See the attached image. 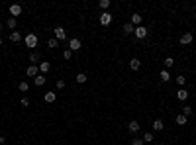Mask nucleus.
<instances>
[{
    "label": "nucleus",
    "mask_w": 196,
    "mask_h": 145,
    "mask_svg": "<svg viewBox=\"0 0 196 145\" xmlns=\"http://www.w3.org/2000/svg\"><path fill=\"white\" fill-rule=\"evenodd\" d=\"M24 43L30 49H35V47H38V43H39V39H38V35H35V33H28L24 38Z\"/></svg>",
    "instance_id": "nucleus-1"
},
{
    "label": "nucleus",
    "mask_w": 196,
    "mask_h": 145,
    "mask_svg": "<svg viewBox=\"0 0 196 145\" xmlns=\"http://www.w3.org/2000/svg\"><path fill=\"white\" fill-rule=\"evenodd\" d=\"M53 33H55V39L57 41H65V39H67V30H65V28H55V30H53Z\"/></svg>",
    "instance_id": "nucleus-2"
},
{
    "label": "nucleus",
    "mask_w": 196,
    "mask_h": 145,
    "mask_svg": "<svg viewBox=\"0 0 196 145\" xmlns=\"http://www.w3.org/2000/svg\"><path fill=\"white\" fill-rule=\"evenodd\" d=\"M81 47H83V43H81L78 38H71L69 39V49H71V51H78Z\"/></svg>",
    "instance_id": "nucleus-3"
},
{
    "label": "nucleus",
    "mask_w": 196,
    "mask_h": 145,
    "mask_svg": "<svg viewBox=\"0 0 196 145\" xmlns=\"http://www.w3.org/2000/svg\"><path fill=\"white\" fill-rule=\"evenodd\" d=\"M133 35H135L137 39L147 38V28H145V26H137V28H135V32H133Z\"/></svg>",
    "instance_id": "nucleus-4"
},
{
    "label": "nucleus",
    "mask_w": 196,
    "mask_h": 145,
    "mask_svg": "<svg viewBox=\"0 0 196 145\" xmlns=\"http://www.w3.org/2000/svg\"><path fill=\"white\" fill-rule=\"evenodd\" d=\"M100 24L102 26H110L112 24V14L110 12H102L100 14Z\"/></svg>",
    "instance_id": "nucleus-5"
},
{
    "label": "nucleus",
    "mask_w": 196,
    "mask_h": 145,
    "mask_svg": "<svg viewBox=\"0 0 196 145\" xmlns=\"http://www.w3.org/2000/svg\"><path fill=\"white\" fill-rule=\"evenodd\" d=\"M26 75H28V77H30V78H33V77H38V75H39V67H38V65H30V67H28V69H26Z\"/></svg>",
    "instance_id": "nucleus-6"
},
{
    "label": "nucleus",
    "mask_w": 196,
    "mask_h": 145,
    "mask_svg": "<svg viewBox=\"0 0 196 145\" xmlns=\"http://www.w3.org/2000/svg\"><path fill=\"white\" fill-rule=\"evenodd\" d=\"M22 14V6L20 4H12L10 6V18H18Z\"/></svg>",
    "instance_id": "nucleus-7"
},
{
    "label": "nucleus",
    "mask_w": 196,
    "mask_h": 145,
    "mask_svg": "<svg viewBox=\"0 0 196 145\" xmlns=\"http://www.w3.org/2000/svg\"><path fill=\"white\" fill-rule=\"evenodd\" d=\"M139 122H137V120H132V122H129V124H128V129H129V132H132V133H137V132H139Z\"/></svg>",
    "instance_id": "nucleus-8"
},
{
    "label": "nucleus",
    "mask_w": 196,
    "mask_h": 145,
    "mask_svg": "<svg viewBox=\"0 0 196 145\" xmlns=\"http://www.w3.org/2000/svg\"><path fill=\"white\" fill-rule=\"evenodd\" d=\"M139 67H141V61L137 59V57H132V59H129V69L132 71H139Z\"/></svg>",
    "instance_id": "nucleus-9"
},
{
    "label": "nucleus",
    "mask_w": 196,
    "mask_h": 145,
    "mask_svg": "<svg viewBox=\"0 0 196 145\" xmlns=\"http://www.w3.org/2000/svg\"><path fill=\"white\" fill-rule=\"evenodd\" d=\"M180 43H183V45H188V43H192V33H190V32L183 33V35H180Z\"/></svg>",
    "instance_id": "nucleus-10"
},
{
    "label": "nucleus",
    "mask_w": 196,
    "mask_h": 145,
    "mask_svg": "<svg viewBox=\"0 0 196 145\" xmlns=\"http://www.w3.org/2000/svg\"><path fill=\"white\" fill-rule=\"evenodd\" d=\"M43 100H45V102H49V104H51V102H55V100H57V94L49 90V92H45V94H43Z\"/></svg>",
    "instance_id": "nucleus-11"
},
{
    "label": "nucleus",
    "mask_w": 196,
    "mask_h": 145,
    "mask_svg": "<svg viewBox=\"0 0 196 145\" xmlns=\"http://www.w3.org/2000/svg\"><path fill=\"white\" fill-rule=\"evenodd\" d=\"M151 128H153V132H163V128H165V124L161 120H155L153 124H151Z\"/></svg>",
    "instance_id": "nucleus-12"
},
{
    "label": "nucleus",
    "mask_w": 196,
    "mask_h": 145,
    "mask_svg": "<svg viewBox=\"0 0 196 145\" xmlns=\"http://www.w3.org/2000/svg\"><path fill=\"white\" fill-rule=\"evenodd\" d=\"M135 32V26L132 24V22H128V24H124V33L129 35V33H133Z\"/></svg>",
    "instance_id": "nucleus-13"
},
{
    "label": "nucleus",
    "mask_w": 196,
    "mask_h": 145,
    "mask_svg": "<svg viewBox=\"0 0 196 145\" xmlns=\"http://www.w3.org/2000/svg\"><path fill=\"white\" fill-rule=\"evenodd\" d=\"M177 98H178V100H186V98H188V90H186V88H178V90H177Z\"/></svg>",
    "instance_id": "nucleus-14"
},
{
    "label": "nucleus",
    "mask_w": 196,
    "mask_h": 145,
    "mask_svg": "<svg viewBox=\"0 0 196 145\" xmlns=\"http://www.w3.org/2000/svg\"><path fill=\"white\" fill-rule=\"evenodd\" d=\"M45 81H47V78H45V75H38V77L33 78L35 86H43V84H45Z\"/></svg>",
    "instance_id": "nucleus-15"
},
{
    "label": "nucleus",
    "mask_w": 196,
    "mask_h": 145,
    "mask_svg": "<svg viewBox=\"0 0 196 145\" xmlns=\"http://www.w3.org/2000/svg\"><path fill=\"white\" fill-rule=\"evenodd\" d=\"M38 67H39V71H41V72H49V71H51V65H49L47 61H41V63L38 65Z\"/></svg>",
    "instance_id": "nucleus-16"
},
{
    "label": "nucleus",
    "mask_w": 196,
    "mask_h": 145,
    "mask_svg": "<svg viewBox=\"0 0 196 145\" xmlns=\"http://www.w3.org/2000/svg\"><path fill=\"white\" fill-rule=\"evenodd\" d=\"M10 41L20 43V41H22V33H20V32H12V33H10Z\"/></svg>",
    "instance_id": "nucleus-17"
},
{
    "label": "nucleus",
    "mask_w": 196,
    "mask_h": 145,
    "mask_svg": "<svg viewBox=\"0 0 196 145\" xmlns=\"http://www.w3.org/2000/svg\"><path fill=\"white\" fill-rule=\"evenodd\" d=\"M30 61H32V65H39V53L38 51H32L30 53Z\"/></svg>",
    "instance_id": "nucleus-18"
},
{
    "label": "nucleus",
    "mask_w": 196,
    "mask_h": 145,
    "mask_svg": "<svg viewBox=\"0 0 196 145\" xmlns=\"http://www.w3.org/2000/svg\"><path fill=\"white\" fill-rule=\"evenodd\" d=\"M18 90H20V92H28V90H30V82L20 81V84H18Z\"/></svg>",
    "instance_id": "nucleus-19"
},
{
    "label": "nucleus",
    "mask_w": 196,
    "mask_h": 145,
    "mask_svg": "<svg viewBox=\"0 0 196 145\" xmlns=\"http://www.w3.org/2000/svg\"><path fill=\"white\" fill-rule=\"evenodd\" d=\"M169 81H171L169 71H167V69H163V71H161V82H169Z\"/></svg>",
    "instance_id": "nucleus-20"
},
{
    "label": "nucleus",
    "mask_w": 196,
    "mask_h": 145,
    "mask_svg": "<svg viewBox=\"0 0 196 145\" xmlns=\"http://www.w3.org/2000/svg\"><path fill=\"white\" fill-rule=\"evenodd\" d=\"M141 20H143V18L139 16V14H133V16H132V24L137 28V26H141Z\"/></svg>",
    "instance_id": "nucleus-21"
},
{
    "label": "nucleus",
    "mask_w": 196,
    "mask_h": 145,
    "mask_svg": "<svg viewBox=\"0 0 196 145\" xmlns=\"http://www.w3.org/2000/svg\"><path fill=\"white\" fill-rule=\"evenodd\" d=\"M16 24H18L16 18H8V20H6V26H8L10 30H16Z\"/></svg>",
    "instance_id": "nucleus-22"
},
{
    "label": "nucleus",
    "mask_w": 196,
    "mask_h": 145,
    "mask_svg": "<svg viewBox=\"0 0 196 145\" xmlns=\"http://www.w3.org/2000/svg\"><path fill=\"white\" fill-rule=\"evenodd\" d=\"M175 122L178 126H184L186 124V116H183V114H177V118H175Z\"/></svg>",
    "instance_id": "nucleus-23"
},
{
    "label": "nucleus",
    "mask_w": 196,
    "mask_h": 145,
    "mask_svg": "<svg viewBox=\"0 0 196 145\" xmlns=\"http://www.w3.org/2000/svg\"><path fill=\"white\" fill-rule=\"evenodd\" d=\"M75 81H77L78 84H84V82H86V75H84V72H78V75L75 77Z\"/></svg>",
    "instance_id": "nucleus-24"
},
{
    "label": "nucleus",
    "mask_w": 196,
    "mask_h": 145,
    "mask_svg": "<svg viewBox=\"0 0 196 145\" xmlns=\"http://www.w3.org/2000/svg\"><path fill=\"white\" fill-rule=\"evenodd\" d=\"M163 65H165V69H171L173 65H175V59H173V57H167V59L163 61Z\"/></svg>",
    "instance_id": "nucleus-25"
},
{
    "label": "nucleus",
    "mask_w": 196,
    "mask_h": 145,
    "mask_svg": "<svg viewBox=\"0 0 196 145\" xmlns=\"http://www.w3.org/2000/svg\"><path fill=\"white\" fill-rule=\"evenodd\" d=\"M98 6H100V8H102V10L106 12L108 8H110V0H100V2H98Z\"/></svg>",
    "instance_id": "nucleus-26"
},
{
    "label": "nucleus",
    "mask_w": 196,
    "mask_h": 145,
    "mask_svg": "<svg viewBox=\"0 0 196 145\" xmlns=\"http://www.w3.org/2000/svg\"><path fill=\"white\" fill-rule=\"evenodd\" d=\"M180 114L186 116V118H188V116H192V106H183V112H180Z\"/></svg>",
    "instance_id": "nucleus-27"
},
{
    "label": "nucleus",
    "mask_w": 196,
    "mask_h": 145,
    "mask_svg": "<svg viewBox=\"0 0 196 145\" xmlns=\"http://www.w3.org/2000/svg\"><path fill=\"white\" fill-rule=\"evenodd\" d=\"M129 145H145V141H143V137H133V139L129 141Z\"/></svg>",
    "instance_id": "nucleus-28"
},
{
    "label": "nucleus",
    "mask_w": 196,
    "mask_h": 145,
    "mask_svg": "<svg viewBox=\"0 0 196 145\" xmlns=\"http://www.w3.org/2000/svg\"><path fill=\"white\" fill-rule=\"evenodd\" d=\"M143 141H145V143L153 141V132H145V135H143Z\"/></svg>",
    "instance_id": "nucleus-29"
},
{
    "label": "nucleus",
    "mask_w": 196,
    "mask_h": 145,
    "mask_svg": "<svg viewBox=\"0 0 196 145\" xmlns=\"http://www.w3.org/2000/svg\"><path fill=\"white\" fill-rule=\"evenodd\" d=\"M71 57H73V51H71V49H65V51H63V59H65V61H69Z\"/></svg>",
    "instance_id": "nucleus-30"
},
{
    "label": "nucleus",
    "mask_w": 196,
    "mask_h": 145,
    "mask_svg": "<svg viewBox=\"0 0 196 145\" xmlns=\"http://www.w3.org/2000/svg\"><path fill=\"white\" fill-rule=\"evenodd\" d=\"M57 45H59V41H57V39H49V41H47V47H51V49L57 47Z\"/></svg>",
    "instance_id": "nucleus-31"
},
{
    "label": "nucleus",
    "mask_w": 196,
    "mask_h": 145,
    "mask_svg": "<svg viewBox=\"0 0 196 145\" xmlns=\"http://www.w3.org/2000/svg\"><path fill=\"white\" fill-rule=\"evenodd\" d=\"M177 82H178L180 86H183V84L186 82V77H183V75H178V77H177Z\"/></svg>",
    "instance_id": "nucleus-32"
},
{
    "label": "nucleus",
    "mask_w": 196,
    "mask_h": 145,
    "mask_svg": "<svg viewBox=\"0 0 196 145\" xmlns=\"http://www.w3.org/2000/svg\"><path fill=\"white\" fill-rule=\"evenodd\" d=\"M22 106H30V98H28V96L22 98Z\"/></svg>",
    "instance_id": "nucleus-33"
},
{
    "label": "nucleus",
    "mask_w": 196,
    "mask_h": 145,
    "mask_svg": "<svg viewBox=\"0 0 196 145\" xmlns=\"http://www.w3.org/2000/svg\"><path fill=\"white\" fill-rule=\"evenodd\" d=\"M57 88H65V81H63V78L57 81Z\"/></svg>",
    "instance_id": "nucleus-34"
},
{
    "label": "nucleus",
    "mask_w": 196,
    "mask_h": 145,
    "mask_svg": "<svg viewBox=\"0 0 196 145\" xmlns=\"http://www.w3.org/2000/svg\"><path fill=\"white\" fill-rule=\"evenodd\" d=\"M0 32H2V24H0Z\"/></svg>",
    "instance_id": "nucleus-35"
},
{
    "label": "nucleus",
    "mask_w": 196,
    "mask_h": 145,
    "mask_svg": "<svg viewBox=\"0 0 196 145\" xmlns=\"http://www.w3.org/2000/svg\"><path fill=\"white\" fill-rule=\"evenodd\" d=\"M157 145H165V143H157Z\"/></svg>",
    "instance_id": "nucleus-36"
},
{
    "label": "nucleus",
    "mask_w": 196,
    "mask_h": 145,
    "mask_svg": "<svg viewBox=\"0 0 196 145\" xmlns=\"http://www.w3.org/2000/svg\"><path fill=\"white\" fill-rule=\"evenodd\" d=\"M0 45H2V39H0Z\"/></svg>",
    "instance_id": "nucleus-37"
},
{
    "label": "nucleus",
    "mask_w": 196,
    "mask_h": 145,
    "mask_svg": "<svg viewBox=\"0 0 196 145\" xmlns=\"http://www.w3.org/2000/svg\"><path fill=\"white\" fill-rule=\"evenodd\" d=\"M0 61H2V59H0Z\"/></svg>",
    "instance_id": "nucleus-38"
}]
</instances>
